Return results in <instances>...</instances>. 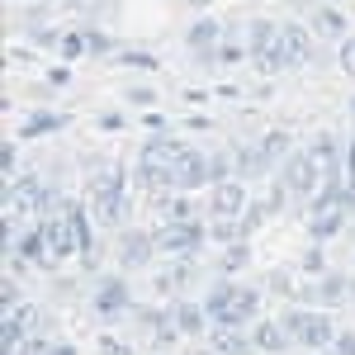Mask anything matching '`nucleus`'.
Instances as JSON below:
<instances>
[{
	"label": "nucleus",
	"mask_w": 355,
	"mask_h": 355,
	"mask_svg": "<svg viewBox=\"0 0 355 355\" xmlns=\"http://www.w3.org/2000/svg\"><path fill=\"white\" fill-rule=\"evenodd\" d=\"M128 185H133V175H128V166H100L95 175H90V214L100 227H119V223H128Z\"/></svg>",
	"instance_id": "obj_1"
},
{
	"label": "nucleus",
	"mask_w": 355,
	"mask_h": 355,
	"mask_svg": "<svg viewBox=\"0 0 355 355\" xmlns=\"http://www.w3.org/2000/svg\"><path fill=\"white\" fill-rule=\"evenodd\" d=\"M279 318H284V327L294 336V346H303V351H327L331 341H336V322H331L327 308H308V303L289 299V308Z\"/></svg>",
	"instance_id": "obj_2"
},
{
	"label": "nucleus",
	"mask_w": 355,
	"mask_h": 355,
	"mask_svg": "<svg viewBox=\"0 0 355 355\" xmlns=\"http://www.w3.org/2000/svg\"><path fill=\"white\" fill-rule=\"evenodd\" d=\"M284 185H289V194H294V204H299L303 214H308V199L322 190V166H318V157L308 152V147H294V157L275 171Z\"/></svg>",
	"instance_id": "obj_3"
},
{
	"label": "nucleus",
	"mask_w": 355,
	"mask_h": 355,
	"mask_svg": "<svg viewBox=\"0 0 355 355\" xmlns=\"http://www.w3.org/2000/svg\"><path fill=\"white\" fill-rule=\"evenodd\" d=\"M128 308H133L128 270L100 275V279H95V289H90V313H95L100 322H119V318H128Z\"/></svg>",
	"instance_id": "obj_4"
},
{
	"label": "nucleus",
	"mask_w": 355,
	"mask_h": 355,
	"mask_svg": "<svg viewBox=\"0 0 355 355\" xmlns=\"http://www.w3.org/2000/svg\"><path fill=\"white\" fill-rule=\"evenodd\" d=\"M157 256V232L152 227H123L119 232V270H147Z\"/></svg>",
	"instance_id": "obj_5"
},
{
	"label": "nucleus",
	"mask_w": 355,
	"mask_h": 355,
	"mask_svg": "<svg viewBox=\"0 0 355 355\" xmlns=\"http://www.w3.org/2000/svg\"><path fill=\"white\" fill-rule=\"evenodd\" d=\"M171 313H175V327H180L185 341H199V336H209V327H214V318H209L204 299H190V294L171 299Z\"/></svg>",
	"instance_id": "obj_6"
},
{
	"label": "nucleus",
	"mask_w": 355,
	"mask_h": 355,
	"mask_svg": "<svg viewBox=\"0 0 355 355\" xmlns=\"http://www.w3.org/2000/svg\"><path fill=\"white\" fill-rule=\"evenodd\" d=\"M251 204V194H246V180L242 175H232V180H218V185H209V214H227V218H242V209Z\"/></svg>",
	"instance_id": "obj_7"
},
{
	"label": "nucleus",
	"mask_w": 355,
	"mask_h": 355,
	"mask_svg": "<svg viewBox=\"0 0 355 355\" xmlns=\"http://www.w3.org/2000/svg\"><path fill=\"white\" fill-rule=\"evenodd\" d=\"M351 227V214L341 204H327V209H308V242H331Z\"/></svg>",
	"instance_id": "obj_8"
},
{
	"label": "nucleus",
	"mask_w": 355,
	"mask_h": 355,
	"mask_svg": "<svg viewBox=\"0 0 355 355\" xmlns=\"http://www.w3.org/2000/svg\"><path fill=\"white\" fill-rule=\"evenodd\" d=\"M209 341H214V351H218V355H261V346H256L251 327H227V322H214V327H209Z\"/></svg>",
	"instance_id": "obj_9"
},
{
	"label": "nucleus",
	"mask_w": 355,
	"mask_h": 355,
	"mask_svg": "<svg viewBox=\"0 0 355 355\" xmlns=\"http://www.w3.org/2000/svg\"><path fill=\"white\" fill-rule=\"evenodd\" d=\"M251 336H256L261 355L294 351V336H289V327H284V318H256V322H251Z\"/></svg>",
	"instance_id": "obj_10"
},
{
	"label": "nucleus",
	"mask_w": 355,
	"mask_h": 355,
	"mask_svg": "<svg viewBox=\"0 0 355 355\" xmlns=\"http://www.w3.org/2000/svg\"><path fill=\"white\" fill-rule=\"evenodd\" d=\"M279 48L289 57V67H299V62H313V28L303 24V19H289V24H279Z\"/></svg>",
	"instance_id": "obj_11"
},
{
	"label": "nucleus",
	"mask_w": 355,
	"mask_h": 355,
	"mask_svg": "<svg viewBox=\"0 0 355 355\" xmlns=\"http://www.w3.org/2000/svg\"><path fill=\"white\" fill-rule=\"evenodd\" d=\"M256 147H261L266 175H275L279 166L294 157V147H299V142H294V133H289V128H270V133H261V142H256Z\"/></svg>",
	"instance_id": "obj_12"
},
{
	"label": "nucleus",
	"mask_w": 355,
	"mask_h": 355,
	"mask_svg": "<svg viewBox=\"0 0 355 355\" xmlns=\"http://www.w3.org/2000/svg\"><path fill=\"white\" fill-rule=\"evenodd\" d=\"M175 180L180 190H209L214 185V166H209V147H194L185 162L175 166Z\"/></svg>",
	"instance_id": "obj_13"
},
{
	"label": "nucleus",
	"mask_w": 355,
	"mask_h": 355,
	"mask_svg": "<svg viewBox=\"0 0 355 355\" xmlns=\"http://www.w3.org/2000/svg\"><path fill=\"white\" fill-rule=\"evenodd\" d=\"M190 152H194V142H185V137H175V133H157V137H147V142H142V152H137V157H152V162L180 166Z\"/></svg>",
	"instance_id": "obj_14"
},
{
	"label": "nucleus",
	"mask_w": 355,
	"mask_h": 355,
	"mask_svg": "<svg viewBox=\"0 0 355 355\" xmlns=\"http://www.w3.org/2000/svg\"><path fill=\"white\" fill-rule=\"evenodd\" d=\"M223 33H227V24L204 15V19H194V24L185 28V48H190V53H199V57H209L223 43Z\"/></svg>",
	"instance_id": "obj_15"
},
{
	"label": "nucleus",
	"mask_w": 355,
	"mask_h": 355,
	"mask_svg": "<svg viewBox=\"0 0 355 355\" xmlns=\"http://www.w3.org/2000/svg\"><path fill=\"white\" fill-rule=\"evenodd\" d=\"M313 28H318L322 38H336V43H341V38L351 33V19H346V10H341V5L318 0V5H313Z\"/></svg>",
	"instance_id": "obj_16"
},
{
	"label": "nucleus",
	"mask_w": 355,
	"mask_h": 355,
	"mask_svg": "<svg viewBox=\"0 0 355 355\" xmlns=\"http://www.w3.org/2000/svg\"><path fill=\"white\" fill-rule=\"evenodd\" d=\"M67 123H71V114H67V110H33V114H24L19 137H53V133H62Z\"/></svg>",
	"instance_id": "obj_17"
},
{
	"label": "nucleus",
	"mask_w": 355,
	"mask_h": 355,
	"mask_svg": "<svg viewBox=\"0 0 355 355\" xmlns=\"http://www.w3.org/2000/svg\"><path fill=\"white\" fill-rule=\"evenodd\" d=\"M308 152L318 157V166H322V171H336V166H346V142H341L336 133H313Z\"/></svg>",
	"instance_id": "obj_18"
},
{
	"label": "nucleus",
	"mask_w": 355,
	"mask_h": 355,
	"mask_svg": "<svg viewBox=\"0 0 355 355\" xmlns=\"http://www.w3.org/2000/svg\"><path fill=\"white\" fill-rule=\"evenodd\" d=\"M246 266H251V246H246V237L218 246V275H232V279H237Z\"/></svg>",
	"instance_id": "obj_19"
},
{
	"label": "nucleus",
	"mask_w": 355,
	"mask_h": 355,
	"mask_svg": "<svg viewBox=\"0 0 355 355\" xmlns=\"http://www.w3.org/2000/svg\"><path fill=\"white\" fill-rule=\"evenodd\" d=\"M237 237H246L242 218H227V214H209V242H214V246H227V242H237Z\"/></svg>",
	"instance_id": "obj_20"
},
{
	"label": "nucleus",
	"mask_w": 355,
	"mask_h": 355,
	"mask_svg": "<svg viewBox=\"0 0 355 355\" xmlns=\"http://www.w3.org/2000/svg\"><path fill=\"white\" fill-rule=\"evenodd\" d=\"M57 57H62V62H81V57H90V38H85V28H62Z\"/></svg>",
	"instance_id": "obj_21"
},
{
	"label": "nucleus",
	"mask_w": 355,
	"mask_h": 355,
	"mask_svg": "<svg viewBox=\"0 0 355 355\" xmlns=\"http://www.w3.org/2000/svg\"><path fill=\"white\" fill-rule=\"evenodd\" d=\"M299 270L313 279V275H322V270H331L327 266V242H308V251L299 256Z\"/></svg>",
	"instance_id": "obj_22"
},
{
	"label": "nucleus",
	"mask_w": 355,
	"mask_h": 355,
	"mask_svg": "<svg viewBox=\"0 0 355 355\" xmlns=\"http://www.w3.org/2000/svg\"><path fill=\"white\" fill-rule=\"evenodd\" d=\"M270 218H275V209H270V204H266V199H251V204L242 209V227H246V237H251L256 227H266Z\"/></svg>",
	"instance_id": "obj_23"
},
{
	"label": "nucleus",
	"mask_w": 355,
	"mask_h": 355,
	"mask_svg": "<svg viewBox=\"0 0 355 355\" xmlns=\"http://www.w3.org/2000/svg\"><path fill=\"white\" fill-rule=\"evenodd\" d=\"M123 100H128L133 110H157V105H162V95H157V85H147V81L128 85V90H123Z\"/></svg>",
	"instance_id": "obj_24"
},
{
	"label": "nucleus",
	"mask_w": 355,
	"mask_h": 355,
	"mask_svg": "<svg viewBox=\"0 0 355 355\" xmlns=\"http://www.w3.org/2000/svg\"><path fill=\"white\" fill-rule=\"evenodd\" d=\"M15 175H19V142L10 137V142L0 147V185H5V180H15Z\"/></svg>",
	"instance_id": "obj_25"
},
{
	"label": "nucleus",
	"mask_w": 355,
	"mask_h": 355,
	"mask_svg": "<svg viewBox=\"0 0 355 355\" xmlns=\"http://www.w3.org/2000/svg\"><path fill=\"white\" fill-rule=\"evenodd\" d=\"M0 308H5V313L24 308V289H19V275H5V289H0Z\"/></svg>",
	"instance_id": "obj_26"
},
{
	"label": "nucleus",
	"mask_w": 355,
	"mask_h": 355,
	"mask_svg": "<svg viewBox=\"0 0 355 355\" xmlns=\"http://www.w3.org/2000/svg\"><path fill=\"white\" fill-rule=\"evenodd\" d=\"M85 38H90V57H110V53H119V38H114V33L85 28Z\"/></svg>",
	"instance_id": "obj_27"
},
{
	"label": "nucleus",
	"mask_w": 355,
	"mask_h": 355,
	"mask_svg": "<svg viewBox=\"0 0 355 355\" xmlns=\"http://www.w3.org/2000/svg\"><path fill=\"white\" fill-rule=\"evenodd\" d=\"M266 289L279 294V299H294V294H299V284L289 279V270H270V275H266Z\"/></svg>",
	"instance_id": "obj_28"
},
{
	"label": "nucleus",
	"mask_w": 355,
	"mask_h": 355,
	"mask_svg": "<svg viewBox=\"0 0 355 355\" xmlns=\"http://www.w3.org/2000/svg\"><path fill=\"white\" fill-rule=\"evenodd\" d=\"M336 62H341L346 76H355V33H346V38L336 43Z\"/></svg>",
	"instance_id": "obj_29"
},
{
	"label": "nucleus",
	"mask_w": 355,
	"mask_h": 355,
	"mask_svg": "<svg viewBox=\"0 0 355 355\" xmlns=\"http://www.w3.org/2000/svg\"><path fill=\"white\" fill-rule=\"evenodd\" d=\"M119 67H142V71H157V57L152 53H123V48H119Z\"/></svg>",
	"instance_id": "obj_30"
},
{
	"label": "nucleus",
	"mask_w": 355,
	"mask_h": 355,
	"mask_svg": "<svg viewBox=\"0 0 355 355\" xmlns=\"http://www.w3.org/2000/svg\"><path fill=\"white\" fill-rule=\"evenodd\" d=\"M123 123H128V119H123L119 110H105V114H95V128H100V133H119Z\"/></svg>",
	"instance_id": "obj_31"
},
{
	"label": "nucleus",
	"mask_w": 355,
	"mask_h": 355,
	"mask_svg": "<svg viewBox=\"0 0 355 355\" xmlns=\"http://www.w3.org/2000/svg\"><path fill=\"white\" fill-rule=\"evenodd\" d=\"M57 43H62V28H48V24L33 28V48H53L57 53Z\"/></svg>",
	"instance_id": "obj_32"
},
{
	"label": "nucleus",
	"mask_w": 355,
	"mask_h": 355,
	"mask_svg": "<svg viewBox=\"0 0 355 355\" xmlns=\"http://www.w3.org/2000/svg\"><path fill=\"white\" fill-rule=\"evenodd\" d=\"M100 355H133V346L123 336H100Z\"/></svg>",
	"instance_id": "obj_33"
},
{
	"label": "nucleus",
	"mask_w": 355,
	"mask_h": 355,
	"mask_svg": "<svg viewBox=\"0 0 355 355\" xmlns=\"http://www.w3.org/2000/svg\"><path fill=\"white\" fill-rule=\"evenodd\" d=\"M67 10H71V15H100L105 0H67Z\"/></svg>",
	"instance_id": "obj_34"
},
{
	"label": "nucleus",
	"mask_w": 355,
	"mask_h": 355,
	"mask_svg": "<svg viewBox=\"0 0 355 355\" xmlns=\"http://www.w3.org/2000/svg\"><path fill=\"white\" fill-rule=\"evenodd\" d=\"M43 85H48V90H67V85H71V71H67V67H53Z\"/></svg>",
	"instance_id": "obj_35"
},
{
	"label": "nucleus",
	"mask_w": 355,
	"mask_h": 355,
	"mask_svg": "<svg viewBox=\"0 0 355 355\" xmlns=\"http://www.w3.org/2000/svg\"><path fill=\"white\" fill-rule=\"evenodd\" d=\"M331 351H336V355H355V331H336Z\"/></svg>",
	"instance_id": "obj_36"
},
{
	"label": "nucleus",
	"mask_w": 355,
	"mask_h": 355,
	"mask_svg": "<svg viewBox=\"0 0 355 355\" xmlns=\"http://www.w3.org/2000/svg\"><path fill=\"white\" fill-rule=\"evenodd\" d=\"M48 355H81L71 341H62V336H53V346H48Z\"/></svg>",
	"instance_id": "obj_37"
},
{
	"label": "nucleus",
	"mask_w": 355,
	"mask_h": 355,
	"mask_svg": "<svg viewBox=\"0 0 355 355\" xmlns=\"http://www.w3.org/2000/svg\"><path fill=\"white\" fill-rule=\"evenodd\" d=\"M346 180H351V185H355V137H351V142H346Z\"/></svg>",
	"instance_id": "obj_38"
},
{
	"label": "nucleus",
	"mask_w": 355,
	"mask_h": 355,
	"mask_svg": "<svg viewBox=\"0 0 355 355\" xmlns=\"http://www.w3.org/2000/svg\"><path fill=\"white\" fill-rule=\"evenodd\" d=\"M190 5H194V10H209V5H214V0H190Z\"/></svg>",
	"instance_id": "obj_39"
},
{
	"label": "nucleus",
	"mask_w": 355,
	"mask_h": 355,
	"mask_svg": "<svg viewBox=\"0 0 355 355\" xmlns=\"http://www.w3.org/2000/svg\"><path fill=\"white\" fill-rule=\"evenodd\" d=\"M289 5H294V10H308V5H313V0H289Z\"/></svg>",
	"instance_id": "obj_40"
},
{
	"label": "nucleus",
	"mask_w": 355,
	"mask_h": 355,
	"mask_svg": "<svg viewBox=\"0 0 355 355\" xmlns=\"http://www.w3.org/2000/svg\"><path fill=\"white\" fill-rule=\"evenodd\" d=\"M346 237H351V242H355V218H351V227H346Z\"/></svg>",
	"instance_id": "obj_41"
},
{
	"label": "nucleus",
	"mask_w": 355,
	"mask_h": 355,
	"mask_svg": "<svg viewBox=\"0 0 355 355\" xmlns=\"http://www.w3.org/2000/svg\"><path fill=\"white\" fill-rule=\"evenodd\" d=\"M313 355H336V351H331V346H327V351H313Z\"/></svg>",
	"instance_id": "obj_42"
},
{
	"label": "nucleus",
	"mask_w": 355,
	"mask_h": 355,
	"mask_svg": "<svg viewBox=\"0 0 355 355\" xmlns=\"http://www.w3.org/2000/svg\"><path fill=\"white\" fill-rule=\"evenodd\" d=\"M351 299H355V275H351Z\"/></svg>",
	"instance_id": "obj_43"
},
{
	"label": "nucleus",
	"mask_w": 355,
	"mask_h": 355,
	"mask_svg": "<svg viewBox=\"0 0 355 355\" xmlns=\"http://www.w3.org/2000/svg\"><path fill=\"white\" fill-rule=\"evenodd\" d=\"M331 5H346V0H331Z\"/></svg>",
	"instance_id": "obj_44"
},
{
	"label": "nucleus",
	"mask_w": 355,
	"mask_h": 355,
	"mask_svg": "<svg viewBox=\"0 0 355 355\" xmlns=\"http://www.w3.org/2000/svg\"><path fill=\"white\" fill-rule=\"evenodd\" d=\"M10 5H24V0H10Z\"/></svg>",
	"instance_id": "obj_45"
}]
</instances>
